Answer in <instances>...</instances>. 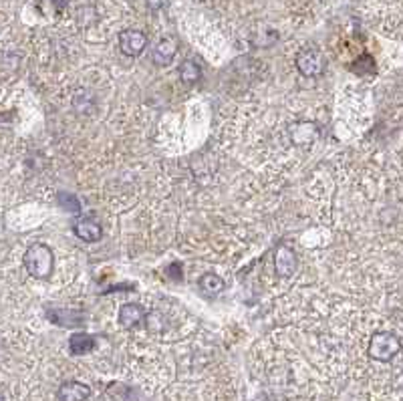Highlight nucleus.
<instances>
[{
  "mask_svg": "<svg viewBox=\"0 0 403 401\" xmlns=\"http://www.w3.org/2000/svg\"><path fill=\"white\" fill-rule=\"evenodd\" d=\"M23 262H25L27 273L32 278L47 280L53 275V268H55V254H53L51 247H47L43 242H34L27 248Z\"/></svg>",
  "mask_w": 403,
  "mask_h": 401,
  "instance_id": "1",
  "label": "nucleus"
},
{
  "mask_svg": "<svg viewBox=\"0 0 403 401\" xmlns=\"http://www.w3.org/2000/svg\"><path fill=\"white\" fill-rule=\"evenodd\" d=\"M295 65L299 69V73L303 77H309V79H316L325 73L327 69V61H325V55L321 53V49H316L314 45H305L297 57H295Z\"/></svg>",
  "mask_w": 403,
  "mask_h": 401,
  "instance_id": "2",
  "label": "nucleus"
},
{
  "mask_svg": "<svg viewBox=\"0 0 403 401\" xmlns=\"http://www.w3.org/2000/svg\"><path fill=\"white\" fill-rule=\"evenodd\" d=\"M400 349H402V341L395 333H389V331L373 333L371 341H369V357L381 363L391 361L400 353Z\"/></svg>",
  "mask_w": 403,
  "mask_h": 401,
  "instance_id": "3",
  "label": "nucleus"
},
{
  "mask_svg": "<svg viewBox=\"0 0 403 401\" xmlns=\"http://www.w3.org/2000/svg\"><path fill=\"white\" fill-rule=\"evenodd\" d=\"M148 47V34L137 29H125L119 32V49L125 57H139Z\"/></svg>",
  "mask_w": 403,
  "mask_h": 401,
  "instance_id": "4",
  "label": "nucleus"
},
{
  "mask_svg": "<svg viewBox=\"0 0 403 401\" xmlns=\"http://www.w3.org/2000/svg\"><path fill=\"white\" fill-rule=\"evenodd\" d=\"M297 268H299V258H297L295 248L279 244L277 252H275V271H277V275L282 278H288L297 273Z\"/></svg>",
  "mask_w": 403,
  "mask_h": 401,
  "instance_id": "5",
  "label": "nucleus"
},
{
  "mask_svg": "<svg viewBox=\"0 0 403 401\" xmlns=\"http://www.w3.org/2000/svg\"><path fill=\"white\" fill-rule=\"evenodd\" d=\"M288 133H290V139H292L295 146L307 148V146H312L319 139L321 129H319V125L312 124V122H297V124L290 125Z\"/></svg>",
  "mask_w": 403,
  "mask_h": 401,
  "instance_id": "6",
  "label": "nucleus"
},
{
  "mask_svg": "<svg viewBox=\"0 0 403 401\" xmlns=\"http://www.w3.org/2000/svg\"><path fill=\"white\" fill-rule=\"evenodd\" d=\"M73 232L83 242H99L103 238V228L93 218H81L73 224Z\"/></svg>",
  "mask_w": 403,
  "mask_h": 401,
  "instance_id": "7",
  "label": "nucleus"
},
{
  "mask_svg": "<svg viewBox=\"0 0 403 401\" xmlns=\"http://www.w3.org/2000/svg\"><path fill=\"white\" fill-rule=\"evenodd\" d=\"M178 55V41L176 36H161L154 49V62L157 67H165L176 59Z\"/></svg>",
  "mask_w": 403,
  "mask_h": 401,
  "instance_id": "8",
  "label": "nucleus"
},
{
  "mask_svg": "<svg viewBox=\"0 0 403 401\" xmlns=\"http://www.w3.org/2000/svg\"><path fill=\"white\" fill-rule=\"evenodd\" d=\"M59 401H85L91 398V387L81 381H65L59 391H57Z\"/></svg>",
  "mask_w": 403,
  "mask_h": 401,
  "instance_id": "9",
  "label": "nucleus"
},
{
  "mask_svg": "<svg viewBox=\"0 0 403 401\" xmlns=\"http://www.w3.org/2000/svg\"><path fill=\"white\" fill-rule=\"evenodd\" d=\"M119 325L124 327V329H135V327H139L141 323H143V319H146V310L141 305H137V303H125L122 305V309H119Z\"/></svg>",
  "mask_w": 403,
  "mask_h": 401,
  "instance_id": "10",
  "label": "nucleus"
},
{
  "mask_svg": "<svg viewBox=\"0 0 403 401\" xmlns=\"http://www.w3.org/2000/svg\"><path fill=\"white\" fill-rule=\"evenodd\" d=\"M95 349V337L89 333H73L69 337V351L71 355H85Z\"/></svg>",
  "mask_w": 403,
  "mask_h": 401,
  "instance_id": "11",
  "label": "nucleus"
},
{
  "mask_svg": "<svg viewBox=\"0 0 403 401\" xmlns=\"http://www.w3.org/2000/svg\"><path fill=\"white\" fill-rule=\"evenodd\" d=\"M224 278L218 277L216 273H204L198 280V288L206 295V297H218L224 290Z\"/></svg>",
  "mask_w": 403,
  "mask_h": 401,
  "instance_id": "12",
  "label": "nucleus"
},
{
  "mask_svg": "<svg viewBox=\"0 0 403 401\" xmlns=\"http://www.w3.org/2000/svg\"><path fill=\"white\" fill-rule=\"evenodd\" d=\"M178 73H180V79H182L186 85H196V83L202 79V67L194 61V59H186V61L180 62Z\"/></svg>",
  "mask_w": 403,
  "mask_h": 401,
  "instance_id": "13",
  "label": "nucleus"
},
{
  "mask_svg": "<svg viewBox=\"0 0 403 401\" xmlns=\"http://www.w3.org/2000/svg\"><path fill=\"white\" fill-rule=\"evenodd\" d=\"M146 327L152 331V333H163V314L161 312H150V314H146Z\"/></svg>",
  "mask_w": 403,
  "mask_h": 401,
  "instance_id": "14",
  "label": "nucleus"
},
{
  "mask_svg": "<svg viewBox=\"0 0 403 401\" xmlns=\"http://www.w3.org/2000/svg\"><path fill=\"white\" fill-rule=\"evenodd\" d=\"M59 202H61V206L65 210H71V212H79L81 210V206H79V200L73 196V194H65V192H59Z\"/></svg>",
  "mask_w": 403,
  "mask_h": 401,
  "instance_id": "15",
  "label": "nucleus"
},
{
  "mask_svg": "<svg viewBox=\"0 0 403 401\" xmlns=\"http://www.w3.org/2000/svg\"><path fill=\"white\" fill-rule=\"evenodd\" d=\"M53 2H55V6H57V8L61 10V8H65V4H67L69 0H53Z\"/></svg>",
  "mask_w": 403,
  "mask_h": 401,
  "instance_id": "16",
  "label": "nucleus"
},
{
  "mask_svg": "<svg viewBox=\"0 0 403 401\" xmlns=\"http://www.w3.org/2000/svg\"><path fill=\"white\" fill-rule=\"evenodd\" d=\"M161 2H163V0H150V6H152V8H159Z\"/></svg>",
  "mask_w": 403,
  "mask_h": 401,
  "instance_id": "17",
  "label": "nucleus"
},
{
  "mask_svg": "<svg viewBox=\"0 0 403 401\" xmlns=\"http://www.w3.org/2000/svg\"><path fill=\"white\" fill-rule=\"evenodd\" d=\"M0 401H4V398H2V393H0Z\"/></svg>",
  "mask_w": 403,
  "mask_h": 401,
  "instance_id": "18",
  "label": "nucleus"
}]
</instances>
